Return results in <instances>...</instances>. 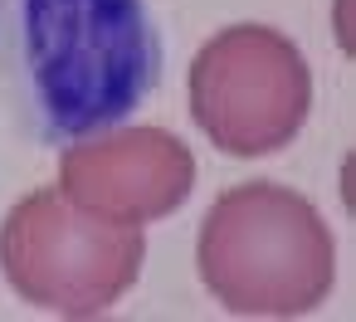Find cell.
<instances>
[{
  "mask_svg": "<svg viewBox=\"0 0 356 322\" xmlns=\"http://www.w3.org/2000/svg\"><path fill=\"white\" fill-rule=\"evenodd\" d=\"M147 0H0V108L49 152L122 127L161 83Z\"/></svg>",
  "mask_w": 356,
  "mask_h": 322,
  "instance_id": "obj_1",
  "label": "cell"
},
{
  "mask_svg": "<svg viewBox=\"0 0 356 322\" xmlns=\"http://www.w3.org/2000/svg\"><path fill=\"white\" fill-rule=\"evenodd\" d=\"M249 254L273 259V273L283 278L298 312L317 307V298L332 288V244H327L322 215L302 195L278 191L273 181L234 186L210 205L200 225V244H195L200 278Z\"/></svg>",
  "mask_w": 356,
  "mask_h": 322,
  "instance_id": "obj_2",
  "label": "cell"
},
{
  "mask_svg": "<svg viewBox=\"0 0 356 322\" xmlns=\"http://www.w3.org/2000/svg\"><path fill=\"white\" fill-rule=\"evenodd\" d=\"M244 98L268 103V108H273L283 122H293V127H302V118H307V98H312L307 64H302V54H298L283 35H273L268 25H264V35H259L254 83H249V74H244L239 30L210 40V45L195 54V64H191V113H195V122H200L205 137L225 142V132H229V122H234V113H239Z\"/></svg>",
  "mask_w": 356,
  "mask_h": 322,
  "instance_id": "obj_3",
  "label": "cell"
}]
</instances>
